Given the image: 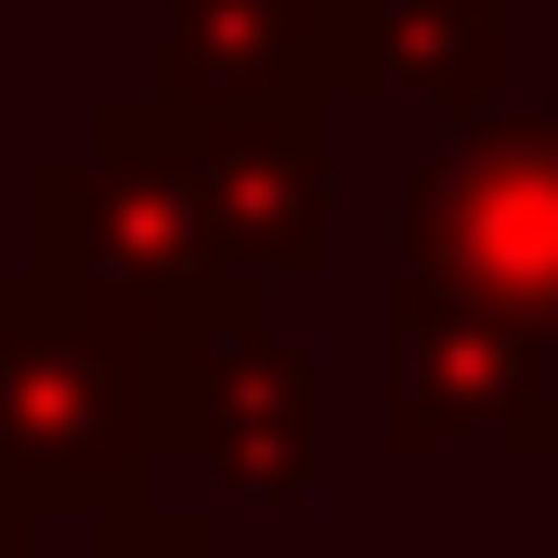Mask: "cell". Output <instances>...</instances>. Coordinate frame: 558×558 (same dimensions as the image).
I'll use <instances>...</instances> for the list:
<instances>
[{
  "mask_svg": "<svg viewBox=\"0 0 558 558\" xmlns=\"http://www.w3.org/2000/svg\"><path fill=\"white\" fill-rule=\"evenodd\" d=\"M143 454H182L221 507H299L338 454L325 364L286 351L260 286H208L143 351Z\"/></svg>",
  "mask_w": 558,
  "mask_h": 558,
  "instance_id": "cell-1",
  "label": "cell"
},
{
  "mask_svg": "<svg viewBox=\"0 0 558 558\" xmlns=\"http://www.w3.org/2000/svg\"><path fill=\"white\" fill-rule=\"evenodd\" d=\"M0 468L26 507H131L143 494V338L65 274H0Z\"/></svg>",
  "mask_w": 558,
  "mask_h": 558,
  "instance_id": "cell-2",
  "label": "cell"
},
{
  "mask_svg": "<svg viewBox=\"0 0 558 558\" xmlns=\"http://www.w3.org/2000/svg\"><path fill=\"white\" fill-rule=\"evenodd\" d=\"M403 286L520 312L558 338V105H481L403 169Z\"/></svg>",
  "mask_w": 558,
  "mask_h": 558,
  "instance_id": "cell-3",
  "label": "cell"
},
{
  "mask_svg": "<svg viewBox=\"0 0 558 558\" xmlns=\"http://www.w3.org/2000/svg\"><path fill=\"white\" fill-rule=\"evenodd\" d=\"M26 195H39V274H65L92 312H118L143 351L208 286H234L208 260V221H195V195H182V169H169V143H156L143 105H105V131L78 156H52Z\"/></svg>",
  "mask_w": 558,
  "mask_h": 558,
  "instance_id": "cell-4",
  "label": "cell"
},
{
  "mask_svg": "<svg viewBox=\"0 0 558 558\" xmlns=\"http://www.w3.org/2000/svg\"><path fill=\"white\" fill-rule=\"evenodd\" d=\"M131 105L156 118L195 221H208V260L234 286L325 274V247H338V169H325L312 105H156V92H131Z\"/></svg>",
  "mask_w": 558,
  "mask_h": 558,
  "instance_id": "cell-5",
  "label": "cell"
},
{
  "mask_svg": "<svg viewBox=\"0 0 558 558\" xmlns=\"http://www.w3.org/2000/svg\"><path fill=\"white\" fill-rule=\"evenodd\" d=\"M377 390H390V441L441 454V441H558V377H546V325L441 299V286H390L377 312Z\"/></svg>",
  "mask_w": 558,
  "mask_h": 558,
  "instance_id": "cell-6",
  "label": "cell"
},
{
  "mask_svg": "<svg viewBox=\"0 0 558 558\" xmlns=\"http://www.w3.org/2000/svg\"><path fill=\"white\" fill-rule=\"evenodd\" d=\"M325 13V92L390 105H507V0H312Z\"/></svg>",
  "mask_w": 558,
  "mask_h": 558,
  "instance_id": "cell-7",
  "label": "cell"
},
{
  "mask_svg": "<svg viewBox=\"0 0 558 558\" xmlns=\"http://www.w3.org/2000/svg\"><path fill=\"white\" fill-rule=\"evenodd\" d=\"M156 105H325V13L312 0H169Z\"/></svg>",
  "mask_w": 558,
  "mask_h": 558,
  "instance_id": "cell-8",
  "label": "cell"
},
{
  "mask_svg": "<svg viewBox=\"0 0 558 558\" xmlns=\"http://www.w3.org/2000/svg\"><path fill=\"white\" fill-rule=\"evenodd\" d=\"M78 558H208V533H195V520H182V507H92V546Z\"/></svg>",
  "mask_w": 558,
  "mask_h": 558,
  "instance_id": "cell-9",
  "label": "cell"
},
{
  "mask_svg": "<svg viewBox=\"0 0 558 558\" xmlns=\"http://www.w3.org/2000/svg\"><path fill=\"white\" fill-rule=\"evenodd\" d=\"M0 558H39V507H26L13 481H0Z\"/></svg>",
  "mask_w": 558,
  "mask_h": 558,
  "instance_id": "cell-10",
  "label": "cell"
},
{
  "mask_svg": "<svg viewBox=\"0 0 558 558\" xmlns=\"http://www.w3.org/2000/svg\"><path fill=\"white\" fill-rule=\"evenodd\" d=\"M0 481H13V468H0Z\"/></svg>",
  "mask_w": 558,
  "mask_h": 558,
  "instance_id": "cell-11",
  "label": "cell"
}]
</instances>
